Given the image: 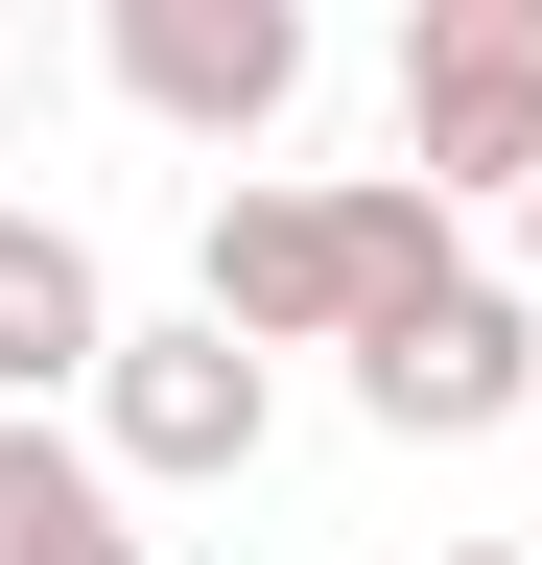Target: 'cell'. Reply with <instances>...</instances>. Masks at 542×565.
Returning a JSON list of instances; mask_svg holds the SVG:
<instances>
[{
    "label": "cell",
    "instance_id": "ba28073f",
    "mask_svg": "<svg viewBox=\"0 0 542 565\" xmlns=\"http://www.w3.org/2000/svg\"><path fill=\"white\" fill-rule=\"evenodd\" d=\"M0 118H24V24H0Z\"/></svg>",
    "mask_w": 542,
    "mask_h": 565
},
{
    "label": "cell",
    "instance_id": "8992f818",
    "mask_svg": "<svg viewBox=\"0 0 542 565\" xmlns=\"http://www.w3.org/2000/svg\"><path fill=\"white\" fill-rule=\"evenodd\" d=\"M0 565H166L142 471L95 448V401H0Z\"/></svg>",
    "mask_w": 542,
    "mask_h": 565
},
{
    "label": "cell",
    "instance_id": "5b68a950",
    "mask_svg": "<svg viewBox=\"0 0 542 565\" xmlns=\"http://www.w3.org/2000/svg\"><path fill=\"white\" fill-rule=\"evenodd\" d=\"M401 166L448 212L542 189V0H401Z\"/></svg>",
    "mask_w": 542,
    "mask_h": 565
},
{
    "label": "cell",
    "instance_id": "277c9868",
    "mask_svg": "<svg viewBox=\"0 0 542 565\" xmlns=\"http://www.w3.org/2000/svg\"><path fill=\"white\" fill-rule=\"evenodd\" d=\"M95 71H118V118L259 166V141L307 118V0H95Z\"/></svg>",
    "mask_w": 542,
    "mask_h": 565
},
{
    "label": "cell",
    "instance_id": "6da1fadb",
    "mask_svg": "<svg viewBox=\"0 0 542 565\" xmlns=\"http://www.w3.org/2000/svg\"><path fill=\"white\" fill-rule=\"evenodd\" d=\"M425 259H471L425 166H354V189L236 166V189H213V259H189V282H213L259 353H354V307H378V282H425Z\"/></svg>",
    "mask_w": 542,
    "mask_h": 565
},
{
    "label": "cell",
    "instance_id": "52a82bcc",
    "mask_svg": "<svg viewBox=\"0 0 542 565\" xmlns=\"http://www.w3.org/2000/svg\"><path fill=\"white\" fill-rule=\"evenodd\" d=\"M95 353H118V282L72 212H0V401H95Z\"/></svg>",
    "mask_w": 542,
    "mask_h": 565
},
{
    "label": "cell",
    "instance_id": "3957f363",
    "mask_svg": "<svg viewBox=\"0 0 542 565\" xmlns=\"http://www.w3.org/2000/svg\"><path fill=\"white\" fill-rule=\"evenodd\" d=\"M95 448L142 471V494H236L259 448H284V353H259V330L213 307V282H189L166 330L118 307V353H95Z\"/></svg>",
    "mask_w": 542,
    "mask_h": 565
},
{
    "label": "cell",
    "instance_id": "7a4b0ae2",
    "mask_svg": "<svg viewBox=\"0 0 542 565\" xmlns=\"http://www.w3.org/2000/svg\"><path fill=\"white\" fill-rule=\"evenodd\" d=\"M542 401V282L519 259H425L354 307V424L378 448H496V424Z\"/></svg>",
    "mask_w": 542,
    "mask_h": 565
},
{
    "label": "cell",
    "instance_id": "8fae6325",
    "mask_svg": "<svg viewBox=\"0 0 542 565\" xmlns=\"http://www.w3.org/2000/svg\"><path fill=\"white\" fill-rule=\"evenodd\" d=\"M519 448H542V401H519Z\"/></svg>",
    "mask_w": 542,
    "mask_h": 565
},
{
    "label": "cell",
    "instance_id": "9c48e42d",
    "mask_svg": "<svg viewBox=\"0 0 542 565\" xmlns=\"http://www.w3.org/2000/svg\"><path fill=\"white\" fill-rule=\"evenodd\" d=\"M448 565H542V542H448Z\"/></svg>",
    "mask_w": 542,
    "mask_h": 565
},
{
    "label": "cell",
    "instance_id": "30bf717a",
    "mask_svg": "<svg viewBox=\"0 0 542 565\" xmlns=\"http://www.w3.org/2000/svg\"><path fill=\"white\" fill-rule=\"evenodd\" d=\"M519 282H542V189H519Z\"/></svg>",
    "mask_w": 542,
    "mask_h": 565
}]
</instances>
